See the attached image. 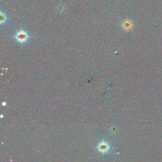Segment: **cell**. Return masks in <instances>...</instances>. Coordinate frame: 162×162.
<instances>
[{"label": "cell", "instance_id": "cell-1", "mask_svg": "<svg viewBox=\"0 0 162 162\" xmlns=\"http://www.w3.org/2000/svg\"><path fill=\"white\" fill-rule=\"evenodd\" d=\"M14 38L18 43L21 44L27 43L30 38L27 32L23 29L20 30L15 33V34L14 35Z\"/></svg>", "mask_w": 162, "mask_h": 162}, {"label": "cell", "instance_id": "cell-2", "mask_svg": "<svg viewBox=\"0 0 162 162\" xmlns=\"http://www.w3.org/2000/svg\"><path fill=\"white\" fill-rule=\"evenodd\" d=\"M99 148L100 149V151H107L108 149L109 148L108 146L107 145V144L106 143H103V144H100V146L99 147Z\"/></svg>", "mask_w": 162, "mask_h": 162}, {"label": "cell", "instance_id": "cell-3", "mask_svg": "<svg viewBox=\"0 0 162 162\" xmlns=\"http://www.w3.org/2000/svg\"><path fill=\"white\" fill-rule=\"evenodd\" d=\"M1 24H4L7 22V20H8V17H7V15H5L4 13H3V12H1Z\"/></svg>", "mask_w": 162, "mask_h": 162}]
</instances>
